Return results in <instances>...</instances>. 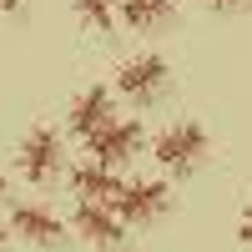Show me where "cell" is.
Masks as SVG:
<instances>
[{"mask_svg":"<svg viewBox=\"0 0 252 252\" xmlns=\"http://www.w3.org/2000/svg\"><path fill=\"white\" fill-rule=\"evenodd\" d=\"M61 161H66V152H61V136L51 131V126H31L26 141H20V177L46 187L61 177Z\"/></svg>","mask_w":252,"mask_h":252,"instance_id":"3","label":"cell"},{"mask_svg":"<svg viewBox=\"0 0 252 252\" xmlns=\"http://www.w3.org/2000/svg\"><path fill=\"white\" fill-rule=\"evenodd\" d=\"M237 237H242V247H252V207H247L242 222H237Z\"/></svg>","mask_w":252,"mask_h":252,"instance_id":"13","label":"cell"},{"mask_svg":"<svg viewBox=\"0 0 252 252\" xmlns=\"http://www.w3.org/2000/svg\"><path fill=\"white\" fill-rule=\"evenodd\" d=\"M166 207H172L166 182H121V192L111 197V212L121 222H157Z\"/></svg>","mask_w":252,"mask_h":252,"instance_id":"4","label":"cell"},{"mask_svg":"<svg viewBox=\"0 0 252 252\" xmlns=\"http://www.w3.org/2000/svg\"><path fill=\"white\" fill-rule=\"evenodd\" d=\"M71 227H76L91 247H126V222L111 212L106 202H76Z\"/></svg>","mask_w":252,"mask_h":252,"instance_id":"5","label":"cell"},{"mask_svg":"<svg viewBox=\"0 0 252 252\" xmlns=\"http://www.w3.org/2000/svg\"><path fill=\"white\" fill-rule=\"evenodd\" d=\"M71 187H76V197L81 202H106L121 192V177H116V166H101V161H81L76 172H71Z\"/></svg>","mask_w":252,"mask_h":252,"instance_id":"9","label":"cell"},{"mask_svg":"<svg viewBox=\"0 0 252 252\" xmlns=\"http://www.w3.org/2000/svg\"><path fill=\"white\" fill-rule=\"evenodd\" d=\"M10 232L35 242V247H56L61 237H66V222H61L51 207H40V202H20L10 212Z\"/></svg>","mask_w":252,"mask_h":252,"instance_id":"8","label":"cell"},{"mask_svg":"<svg viewBox=\"0 0 252 252\" xmlns=\"http://www.w3.org/2000/svg\"><path fill=\"white\" fill-rule=\"evenodd\" d=\"M177 15V0H116V20L131 31H161Z\"/></svg>","mask_w":252,"mask_h":252,"instance_id":"10","label":"cell"},{"mask_svg":"<svg viewBox=\"0 0 252 252\" xmlns=\"http://www.w3.org/2000/svg\"><path fill=\"white\" fill-rule=\"evenodd\" d=\"M71 10H76V20L86 31H96V35H111L121 20H116V0H71Z\"/></svg>","mask_w":252,"mask_h":252,"instance_id":"11","label":"cell"},{"mask_svg":"<svg viewBox=\"0 0 252 252\" xmlns=\"http://www.w3.org/2000/svg\"><path fill=\"white\" fill-rule=\"evenodd\" d=\"M86 146H91V161H101V166H126V161L141 152V121H111L106 131H96Z\"/></svg>","mask_w":252,"mask_h":252,"instance_id":"7","label":"cell"},{"mask_svg":"<svg viewBox=\"0 0 252 252\" xmlns=\"http://www.w3.org/2000/svg\"><path fill=\"white\" fill-rule=\"evenodd\" d=\"M66 121H71V131H76L81 141H91L96 131H106V126L116 121V106H111V91H106V86H86V91H81V96L71 101Z\"/></svg>","mask_w":252,"mask_h":252,"instance_id":"6","label":"cell"},{"mask_svg":"<svg viewBox=\"0 0 252 252\" xmlns=\"http://www.w3.org/2000/svg\"><path fill=\"white\" fill-rule=\"evenodd\" d=\"M0 192H5V172H0Z\"/></svg>","mask_w":252,"mask_h":252,"instance_id":"16","label":"cell"},{"mask_svg":"<svg viewBox=\"0 0 252 252\" xmlns=\"http://www.w3.org/2000/svg\"><path fill=\"white\" fill-rule=\"evenodd\" d=\"M207 152H212V141H207V131L197 121H177V126H166V131L157 136L152 146V157L161 161V172H197V166L207 161Z\"/></svg>","mask_w":252,"mask_h":252,"instance_id":"1","label":"cell"},{"mask_svg":"<svg viewBox=\"0 0 252 252\" xmlns=\"http://www.w3.org/2000/svg\"><path fill=\"white\" fill-rule=\"evenodd\" d=\"M0 252H5V222H0Z\"/></svg>","mask_w":252,"mask_h":252,"instance_id":"15","label":"cell"},{"mask_svg":"<svg viewBox=\"0 0 252 252\" xmlns=\"http://www.w3.org/2000/svg\"><path fill=\"white\" fill-rule=\"evenodd\" d=\"M197 5H207V10H242L247 0H197Z\"/></svg>","mask_w":252,"mask_h":252,"instance_id":"12","label":"cell"},{"mask_svg":"<svg viewBox=\"0 0 252 252\" xmlns=\"http://www.w3.org/2000/svg\"><path fill=\"white\" fill-rule=\"evenodd\" d=\"M20 5H26V0H0V10H20Z\"/></svg>","mask_w":252,"mask_h":252,"instance_id":"14","label":"cell"},{"mask_svg":"<svg viewBox=\"0 0 252 252\" xmlns=\"http://www.w3.org/2000/svg\"><path fill=\"white\" fill-rule=\"evenodd\" d=\"M166 81H172L166 56L141 51V56H131V61H121V71H116V91H121L126 101H136V106H152V101L166 91Z\"/></svg>","mask_w":252,"mask_h":252,"instance_id":"2","label":"cell"}]
</instances>
